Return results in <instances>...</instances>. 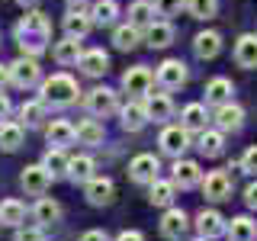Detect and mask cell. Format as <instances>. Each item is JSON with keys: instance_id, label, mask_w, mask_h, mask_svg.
Wrapping results in <instances>:
<instances>
[{"instance_id": "cell-1", "label": "cell", "mask_w": 257, "mask_h": 241, "mask_svg": "<svg viewBox=\"0 0 257 241\" xmlns=\"http://www.w3.org/2000/svg\"><path fill=\"white\" fill-rule=\"evenodd\" d=\"M48 39H52V23H48L45 13L39 10H26L20 23H16V42H20L23 55H42L48 48Z\"/></svg>"}, {"instance_id": "cell-2", "label": "cell", "mask_w": 257, "mask_h": 241, "mask_svg": "<svg viewBox=\"0 0 257 241\" xmlns=\"http://www.w3.org/2000/svg\"><path fill=\"white\" fill-rule=\"evenodd\" d=\"M77 80L68 77V74H52L48 80H42V96L39 100L45 106H71L77 100Z\"/></svg>"}, {"instance_id": "cell-3", "label": "cell", "mask_w": 257, "mask_h": 241, "mask_svg": "<svg viewBox=\"0 0 257 241\" xmlns=\"http://www.w3.org/2000/svg\"><path fill=\"white\" fill-rule=\"evenodd\" d=\"M84 106L93 112V116H112V112H119V96L116 90H109V87H93L90 93L84 96Z\"/></svg>"}, {"instance_id": "cell-4", "label": "cell", "mask_w": 257, "mask_h": 241, "mask_svg": "<svg viewBox=\"0 0 257 241\" xmlns=\"http://www.w3.org/2000/svg\"><path fill=\"white\" fill-rule=\"evenodd\" d=\"M155 80L164 87V90H180V87L187 84V64L180 58H167L164 64H158Z\"/></svg>"}, {"instance_id": "cell-5", "label": "cell", "mask_w": 257, "mask_h": 241, "mask_svg": "<svg viewBox=\"0 0 257 241\" xmlns=\"http://www.w3.org/2000/svg\"><path fill=\"white\" fill-rule=\"evenodd\" d=\"M39 77H42V68H39V61L32 55H20L10 64V80L16 87H32V84H39Z\"/></svg>"}, {"instance_id": "cell-6", "label": "cell", "mask_w": 257, "mask_h": 241, "mask_svg": "<svg viewBox=\"0 0 257 241\" xmlns=\"http://www.w3.org/2000/svg\"><path fill=\"white\" fill-rule=\"evenodd\" d=\"M199 187H203V196L212 199V203H222V199L231 196V177L225 171H212L206 174L203 180H199Z\"/></svg>"}, {"instance_id": "cell-7", "label": "cell", "mask_w": 257, "mask_h": 241, "mask_svg": "<svg viewBox=\"0 0 257 241\" xmlns=\"http://www.w3.org/2000/svg\"><path fill=\"white\" fill-rule=\"evenodd\" d=\"M84 196L90 206H109L112 196H116V187H112L109 177H90L84 183Z\"/></svg>"}, {"instance_id": "cell-8", "label": "cell", "mask_w": 257, "mask_h": 241, "mask_svg": "<svg viewBox=\"0 0 257 241\" xmlns=\"http://www.w3.org/2000/svg\"><path fill=\"white\" fill-rule=\"evenodd\" d=\"M187 228H190L187 212H183L180 206H167V212L161 215V235L177 241V238H183V235H187Z\"/></svg>"}, {"instance_id": "cell-9", "label": "cell", "mask_w": 257, "mask_h": 241, "mask_svg": "<svg viewBox=\"0 0 257 241\" xmlns=\"http://www.w3.org/2000/svg\"><path fill=\"white\" fill-rule=\"evenodd\" d=\"M187 148H190V132L183 126H167L164 132H161V151H164V155L180 158Z\"/></svg>"}, {"instance_id": "cell-10", "label": "cell", "mask_w": 257, "mask_h": 241, "mask_svg": "<svg viewBox=\"0 0 257 241\" xmlns=\"http://www.w3.org/2000/svg\"><path fill=\"white\" fill-rule=\"evenodd\" d=\"M215 126H219V132H238L241 126H244V109L238 106V103H219V109H215Z\"/></svg>"}, {"instance_id": "cell-11", "label": "cell", "mask_w": 257, "mask_h": 241, "mask_svg": "<svg viewBox=\"0 0 257 241\" xmlns=\"http://www.w3.org/2000/svg\"><path fill=\"white\" fill-rule=\"evenodd\" d=\"M151 84H155V74H151L145 64H135V68H128L122 74V87L128 93H135V96H145L151 90Z\"/></svg>"}, {"instance_id": "cell-12", "label": "cell", "mask_w": 257, "mask_h": 241, "mask_svg": "<svg viewBox=\"0 0 257 241\" xmlns=\"http://www.w3.org/2000/svg\"><path fill=\"white\" fill-rule=\"evenodd\" d=\"M225 228H228V225H225V215L215 212V209H203V212L196 215V231H199V238H206V241L225 235Z\"/></svg>"}, {"instance_id": "cell-13", "label": "cell", "mask_w": 257, "mask_h": 241, "mask_svg": "<svg viewBox=\"0 0 257 241\" xmlns=\"http://www.w3.org/2000/svg\"><path fill=\"white\" fill-rule=\"evenodd\" d=\"M158 171H161V164H158L155 155H139V158L128 161V177H132L135 183H151V180H158Z\"/></svg>"}, {"instance_id": "cell-14", "label": "cell", "mask_w": 257, "mask_h": 241, "mask_svg": "<svg viewBox=\"0 0 257 241\" xmlns=\"http://www.w3.org/2000/svg\"><path fill=\"white\" fill-rule=\"evenodd\" d=\"M20 183H23V190H26L29 196H42L48 190V183H52V174H48L42 164H29L26 171H23Z\"/></svg>"}, {"instance_id": "cell-15", "label": "cell", "mask_w": 257, "mask_h": 241, "mask_svg": "<svg viewBox=\"0 0 257 241\" xmlns=\"http://www.w3.org/2000/svg\"><path fill=\"white\" fill-rule=\"evenodd\" d=\"M199 180H203V171H199L196 161H183V158L174 161V187L190 190V187H196Z\"/></svg>"}, {"instance_id": "cell-16", "label": "cell", "mask_w": 257, "mask_h": 241, "mask_svg": "<svg viewBox=\"0 0 257 241\" xmlns=\"http://www.w3.org/2000/svg\"><path fill=\"white\" fill-rule=\"evenodd\" d=\"M77 68L84 71L87 77H103V74L109 71V55L103 52V48H90V52H84V55H80Z\"/></svg>"}, {"instance_id": "cell-17", "label": "cell", "mask_w": 257, "mask_h": 241, "mask_svg": "<svg viewBox=\"0 0 257 241\" xmlns=\"http://www.w3.org/2000/svg\"><path fill=\"white\" fill-rule=\"evenodd\" d=\"M145 112H148V119H155V123H164V119H171V112H174V103H171V96L167 93H145Z\"/></svg>"}, {"instance_id": "cell-18", "label": "cell", "mask_w": 257, "mask_h": 241, "mask_svg": "<svg viewBox=\"0 0 257 241\" xmlns=\"http://www.w3.org/2000/svg\"><path fill=\"white\" fill-rule=\"evenodd\" d=\"M45 139H48V145H55V148H64V145H71L77 139V132L68 119H55V123L45 126Z\"/></svg>"}, {"instance_id": "cell-19", "label": "cell", "mask_w": 257, "mask_h": 241, "mask_svg": "<svg viewBox=\"0 0 257 241\" xmlns=\"http://www.w3.org/2000/svg\"><path fill=\"white\" fill-rule=\"evenodd\" d=\"M193 52H196V55H199V58H203V61L215 58V55L222 52V36H219V32H212V29L199 32V36L193 39Z\"/></svg>"}, {"instance_id": "cell-20", "label": "cell", "mask_w": 257, "mask_h": 241, "mask_svg": "<svg viewBox=\"0 0 257 241\" xmlns=\"http://www.w3.org/2000/svg\"><path fill=\"white\" fill-rule=\"evenodd\" d=\"M119 116H122L119 123H122L125 132H139V129L148 123V112H145V103L142 100H132L128 106H122V109H119Z\"/></svg>"}, {"instance_id": "cell-21", "label": "cell", "mask_w": 257, "mask_h": 241, "mask_svg": "<svg viewBox=\"0 0 257 241\" xmlns=\"http://www.w3.org/2000/svg\"><path fill=\"white\" fill-rule=\"evenodd\" d=\"M180 126L187 129V132H203V129L209 126L206 103H190V106L180 112Z\"/></svg>"}, {"instance_id": "cell-22", "label": "cell", "mask_w": 257, "mask_h": 241, "mask_svg": "<svg viewBox=\"0 0 257 241\" xmlns=\"http://www.w3.org/2000/svg\"><path fill=\"white\" fill-rule=\"evenodd\" d=\"M52 55H55V61H58V64H77V61H80V55H84V48H80V39L64 36L61 42H55Z\"/></svg>"}, {"instance_id": "cell-23", "label": "cell", "mask_w": 257, "mask_h": 241, "mask_svg": "<svg viewBox=\"0 0 257 241\" xmlns=\"http://www.w3.org/2000/svg\"><path fill=\"white\" fill-rule=\"evenodd\" d=\"M235 61L241 64V68H257V36H254V32H247V36L238 39Z\"/></svg>"}, {"instance_id": "cell-24", "label": "cell", "mask_w": 257, "mask_h": 241, "mask_svg": "<svg viewBox=\"0 0 257 241\" xmlns=\"http://www.w3.org/2000/svg\"><path fill=\"white\" fill-rule=\"evenodd\" d=\"M222 145H225V135L219 132V129H203L199 139H196L199 155H206V158H219L222 155Z\"/></svg>"}, {"instance_id": "cell-25", "label": "cell", "mask_w": 257, "mask_h": 241, "mask_svg": "<svg viewBox=\"0 0 257 241\" xmlns=\"http://www.w3.org/2000/svg\"><path fill=\"white\" fill-rule=\"evenodd\" d=\"M225 235H228L231 241H254L257 238V222L247 219V215H235L231 225L225 228Z\"/></svg>"}, {"instance_id": "cell-26", "label": "cell", "mask_w": 257, "mask_h": 241, "mask_svg": "<svg viewBox=\"0 0 257 241\" xmlns=\"http://www.w3.org/2000/svg\"><path fill=\"white\" fill-rule=\"evenodd\" d=\"M68 155H64L61 148H48L45 158H42V167L48 174H52V180H58V177H68Z\"/></svg>"}, {"instance_id": "cell-27", "label": "cell", "mask_w": 257, "mask_h": 241, "mask_svg": "<svg viewBox=\"0 0 257 241\" xmlns=\"http://www.w3.org/2000/svg\"><path fill=\"white\" fill-rule=\"evenodd\" d=\"M23 222H26V206H23L20 199H4V203H0V225L20 228Z\"/></svg>"}, {"instance_id": "cell-28", "label": "cell", "mask_w": 257, "mask_h": 241, "mask_svg": "<svg viewBox=\"0 0 257 241\" xmlns=\"http://www.w3.org/2000/svg\"><path fill=\"white\" fill-rule=\"evenodd\" d=\"M231 93H235V87L228 77H212L206 84V103H228Z\"/></svg>"}, {"instance_id": "cell-29", "label": "cell", "mask_w": 257, "mask_h": 241, "mask_svg": "<svg viewBox=\"0 0 257 241\" xmlns=\"http://www.w3.org/2000/svg\"><path fill=\"white\" fill-rule=\"evenodd\" d=\"M148 203L151 206H171L174 203V180H151L148 183Z\"/></svg>"}, {"instance_id": "cell-30", "label": "cell", "mask_w": 257, "mask_h": 241, "mask_svg": "<svg viewBox=\"0 0 257 241\" xmlns=\"http://www.w3.org/2000/svg\"><path fill=\"white\" fill-rule=\"evenodd\" d=\"M90 29H93V20H90L87 13H68V16H64V36L84 39Z\"/></svg>"}, {"instance_id": "cell-31", "label": "cell", "mask_w": 257, "mask_h": 241, "mask_svg": "<svg viewBox=\"0 0 257 241\" xmlns=\"http://www.w3.org/2000/svg\"><path fill=\"white\" fill-rule=\"evenodd\" d=\"M74 132H77V142L80 145H103V135H106L96 119H84V123H77Z\"/></svg>"}, {"instance_id": "cell-32", "label": "cell", "mask_w": 257, "mask_h": 241, "mask_svg": "<svg viewBox=\"0 0 257 241\" xmlns=\"http://www.w3.org/2000/svg\"><path fill=\"white\" fill-rule=\"evenodd\" d=\"M128 23H132V26H145L148 29L151 23H155V4H148V0H135L132 7H128Z\"/></svg>"}, {"instance_id": "cell-33", "label": "cell", "mask_w": 257, "mask_h": 241, "mask_svg": "<svg viewBox=\"0 0 257 241\" xmlns=\"http://www.w3.org/2000/svg\"><path fill=\"white\" fill-rule=\"evenodd\" d=\"M145 39H148L151 48H167L174 42V26L171 23H151L148 32H145Z\"/></svg>"}, {"instance_id": "cell-34", "label": "cell", "mask_w": 257, "mask_h": 241, "mask_svg": "<svg viewBox=\"0 0 257 241\" xmlns=\"http://www.w3.org/2000/svg\"><path fill=\"white\" fill-rule=\"evenodd\" d=\"M32 215H36V222L45 228V225L58 222V215H61V206L55 203V199H48V196H39V203H36V209H32Z\"/></svg>"}, {"instance_id": "cell-35", "label": "cell", "mask_w": 257, "mask_h": 241, "mask_svg": "<svg viewBox=\"0 0 257 241\" xmlns=\"http://www.w3.org/2000/svg\"><path fill=\"white\" fill-rule=\"evenodd\" d=\"M93 167H96L93 158H87V155L71 158V161H68V177H71L74 183H87V180L93 177Z\"/></svg>"}, {"instance_id": "cell-36", "label": "cell", "mask_w": 257, "mask_h": 241, "mask_svg": "<svg viewBox=\"0 0 257 241\" xmlns=\"http://www.w3.org/2000/svg\"><path fill=\"white\" fill-rule=\"evenodd\" d=\"M139 42H142L139 26H132V23H125V26H119L116 32H112V45H116L119 52H132Z\"/></svg>"}, {"instance_id": "cell-37", "label": "cell", "mask_w": 257, "mask_h": 241, "mask_svg": "<svg viewBox=\"0 0 257 241\" xmlns=\"http://www.w3.org/2000/svg\"><path fill=\"white\" fill-rule=\"evenodd\" d=\"M20 116H23V126H26V129L42 126V123H45V103H42V100L23 103V106H20Z\"/></svg>"}, {"instance_id": "cell-38", "label": "cell", "mask_w": 257, "mask_h": 241, "mask_svg": "<svg viewBox=\"0 0 257 241\" xmlns=\"http://www.w3.org/2000/svg\"><path fill=\"white\" fill-rule=\"evenodd\" d=\"M23 145V126L20 123H0V148L16 151Z\"/></svg>"}, {"instance_id": "cell-39", "label": "cell", "mask_w": 257, "mask_h": 241, "mask_svg": "<svg viewBox=\"0 0 257 241\" xmlns=\"http://www.w3.org/2000/svg\"><path fill=\"white\" fill-rule=\"evenodd\" d=\"M116 16H119L116 0H100V4L90 10V20L96 23V26H109V23H116Z\"/></svg>"}, {"instance_id": "cell-40", "label": "cell", "mask_w": 257, "mask_h": 241, "mask_svg": "<svg viewBox=\"0 0 257 241\" xmlns=\"http://www.w3.org/2000/svg\"><path fill=\"white\" fill-rule=\"evenodd\" d=\"M187 10L193 20H209L219 10V0H187Z\"/></svg>"}, {"instance_id": "cell-41", "label": "cell", "mask_w": 257, "mask_h": 241, "mask_svg": "<svg viewBox=\"0 0 257 241\" xmlns=\"http://www.w3.org/2000/svg\"><path fill=\"white\" fill-rule=\"evenodd\" d=\"M187 7V0H155V13H161V16H177Z\"/></svg>"}, {"instance_id": "cell-42", "label": "cell", "mask_w": 257, "mask_h": 241, "mask_svg": "<svg viewBox=\"0 0 257 241\" xmlns=\"http://www.w3.org/2000/svg\"><path fill=\"white\" fill-rule=\"evenodd\" d=\"M241 171H247V174H257V145H251V148L241 155Z\"/></svg>"}, {"instance_id": "cell-43", "label": "cell", "mask_w": 257, "mask_h": 241, "mask_svg": "<svg viewBox=\"0 0 257 241\" xmlns=\"http://www.w3.org/2000/svg\"><path fill=\"white\" fill-rule=\"evenodd\" d=\"M13 241H45V231L42 228H16V235H13Z\"/></svg>"}, {"instance_id": "cell-44", "label": "cell", "mask_w": 257, "mask_h": 241, "mask_svg": "<svg viewBox=\"0 0 257 241\" xmlns=\"http://www.w3.org/2000/svg\"><path fill=\"white\" fill-rule=\"evenodd\" d=\"M80 241H106V231H103V228H90V231L80 235Z\"/></svg>"}, {"instance_id": "cell-45", "label": "cell", "mask_w": 257, "mask_h": 241, "mask_svg": "<svg viewBox=\"0 0 257 241\" xmlns=\"http://www.w3.org/2000/svg\"><path fill=\"white\" fill-rule=\"evenodd\" d=\"M244 203L251 206V209H257V183H251V187L244 190Z\"/></svg>"}, {"instance_id": "cell-46", "label": "cell", "mask_w": 257, "mask_h": 241, "mask_svg": "<svg viewBox=\"0 0 257 241\" xmlns=\"http://www.w3.org/2000/svg\"><path fill=\"white\" fill-rule=\"evenodd\" d=\"M68 13H87V0H68Z\"/></svg>"}, {"instance_id": "cell-47", "label": "cell", "mask_w": 257, "mask_h": 241, "mask_svg": "<svg viewBox=\"0 0 257 241\" xmlns=\"http://www.w3.org/2000/svg\"><path fill=\"white\" fill-rule=\"evenodd\" d=\"M7 116H10V100H7V93L0 90V123H4Z\"/></svg>"}, {"instance_id": "cell-48", "label": "cell", "mask_w": 257, "mask_h": 241, "mask_svg": "<svg viewBox=\"0 0 257 241\" xmlns=\"http://www.w3.org/2000/svg\"><path fill=\"white\" fill-rule=\"evenodd\" d=\"M116 241H145V235H142V231H119Z\"/></svg>"}, {"instance_id": "cell-49", "label": "cell", "mask_w": 257, "mask_h": 241, "mask_svg": "<svg viewBox=\"0 0 257 241\" xmlns=\"http://www.w3.org/2000/svg\"><path fill=\"white\" fill-rule=\"evenodd\" d=\"M7 80H10V64H0V90H4Z\"/></svg>"}, {"instance_id": "cell-50", "label": "cell", "mask_w": 257, "mask_h": 241, "mask_svg": "<svg viewBox=\"0 0 257 241\" xmlns=\"http://www.w3.org/2000/svg\"><path fill=\"white\" fill-rule=\"evenodd\" d=\"M16 4H20L23 10H36V7H39V0H16Z\"/></svg>"}, {"instance_id": "cell-51", "label": "cell", "mask_w": 257, "mask_h": 241, "mask_svg": "<svg viewBox=\"0 0 257 241\" xmlns=\"http://www.w3.org/2000/svg\"><path fill=\"white\" fill-rule=\"evenodd\" d=\"M196 241H206V238H196Z\"/></svg>"}]
</instances>
